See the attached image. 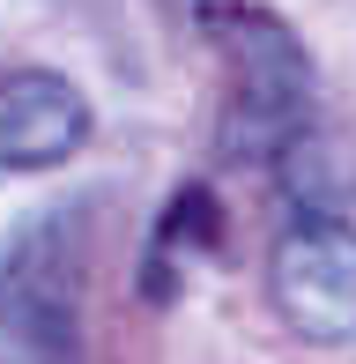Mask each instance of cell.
Returning <instances> with one entry per match:
<instances>
[{"label":"cell","mask_w":356,"mask_h":364,"mask_svg":"<svg viewBox=\"0 0 356 364\" xmlns=\"http://www.w3.org/2000/svg\"><path fill=\"white\" fill-rule=\"evenodd\" d=\"M89 141V105L52 68H8L0 75V178L52 171Z\"/></svg>","instance_id":"277c9868"},{"label":"cell","mask_w":356,"mask_h":364,"mask_svg":"<svg viewBox=\"0 0 356 364\" xmlns=\"http://www.w3.org/2000/svg\"><path fill=\"white\" fill-rule=\"evenodd\" d=\"M208 30L238 60V105L223 119V149L230 156L289 149L304 134V112H312V68H304L297 38L274 15H252V8H208Z\"/></svg>","instance_id":"7a4b0ae2"},{"label":"cell","mask_w":356,"mask_h":364,"mask_svg":"<svg viewBox=\"0 0 356 364\" xmlns=\"http://www.w3.org/2000/svg\"><path fill=\"white\" fill-rule=\"evenodd\" d=\"M274 312L304 342H349L356 335V230L342 216H304L282 230L267 268Z\"/></svg>","instance_id":"3957f363"},{"label":"cell","mask_w":356,"mask_h":364,"mask_svg":"<svg viewBox=\"0 0 356 364\" xmlns=\"http://www.w3.org/2000/svg\"><path fill=\"white\" fill-rule=\"evenodd\" d=\"M82 245L74 216H45L0 260V364H82Z\"/></svg>","instance_id":"6da1fadb"}]
</instances>
